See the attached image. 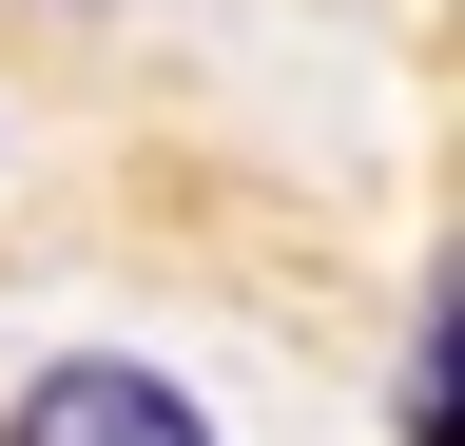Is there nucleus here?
Instances as JSON below:
<instances>
[{
  "mask_svg": "<svg viewBox=\"0 0 465 446\" xmlns=\"http://www.w3.org/2000/svg\"><path fill=\"white\" fill-rule=\"evenodd\" d=\"M0 446H213V427L174 408L155 369H116V350H78V369H39V388H20V427H0Z\"/></svg>",
  "mask_w": 465,
  "mask_h": 446,
  "instance_id": "1",
  "label": "nucleus"
}]
</instances>
